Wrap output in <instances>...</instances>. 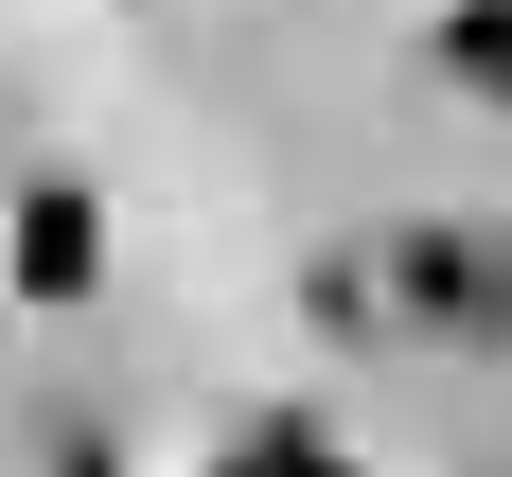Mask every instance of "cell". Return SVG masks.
Wrapping results in <instances>:
<instances>
[{
	"label": "cell",
	"instance_id": "cell-3",
	"mask_svg": "<svg viewBox=\"0 0 512 477\" xmlns=\"http://www.w3.org/2000/svg\"><path fill=\"white\" fill-rule=\"evenodd\" d=\"M442 71H460L477 106H512V0H460V18H442Z\"/></svg>",
	"mask_w": 512,
	"mask_h": 477
},
{
	"label": "cell",
	"instance_id": "cell-2",
	"mask_svg": "<svg viewBox=\"0 0 512 477\" xmlns=\"http://www.w3.org/2000/svg\"><path fill=\"white\" fill-rule=\"evenodd\" d=\"M89 283H106V212L71 177H36L18 195V301H89Z\"/></svg>",
	"mask_w": 512,
	"mask_h": 477
},
{
	"label": "cell",
	"instance_id": "cell-1",
	"mask_svg": "<svg viewBox=\"0 0 512 477\" xmlns=\"http://www.w3.org/2000/svg\"><path fill=\"white\" fill-rule=\"evenodd\" d=\"M389 301L460 318V336H512V265H495V248H460V230H407V248H389Z\"/></svg>",
	"mask_w": 512,
	"mask_h": 477
},
{
	"label": "cell",
	"instance_id": "cell-4",
	"mask_svg": "<svg viewBox=\"0 0 512 477\" xmlns=\"http://www.w3.org/2000/svg\"><path fill=\"white\" fill-rule=\"evenodd\" d=\"M212 477H354V460H336L318 424H265V442H230V460H212Z\"/></svg>",
	"mask_w": 512,
	"mask_h": 477
}]
</instances>
